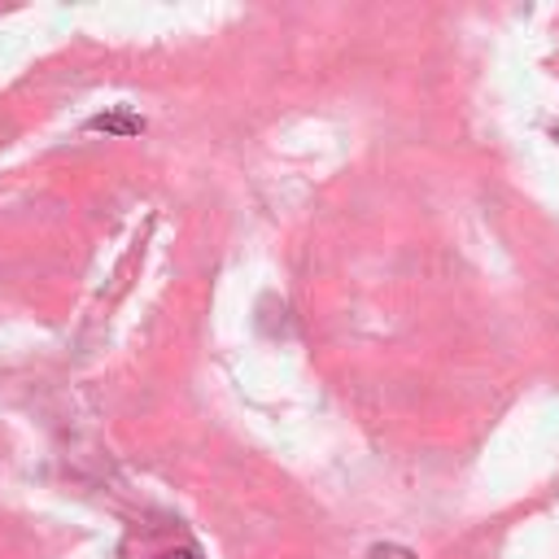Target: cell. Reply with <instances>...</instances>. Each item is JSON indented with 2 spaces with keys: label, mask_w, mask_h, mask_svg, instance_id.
<instances>
[{
  "label": "cell",
  "mask_w": 559,
  "mask_h": 559,
  "mask_svg": "<svg viewBox=\"0 0 559 559\" xmlns=\"http://www.w3.org/2000/svg\"><path fill=\"white\" fill-rule=\"evenodd\" d=\"M367 559H415L406 546H393V542H380V546H371V555Z\"/></svg>",
  "instance_id": "7a4b0ae2"
},
{
  "label": "cell",
  "mask_w": 559,
  "mask_h": 559,
  "mask_svg": "<svg viewBox=\"0 0 559 559\" xmlns=\"http://www.w3.org/2000/svg\"><path fill=\"white\" fill-rule=\"evenodd\" d=\"M87 127L105 131V135H135V131H144V118H135V114H96Z\"/></svg>",
  "instance_id": "6da1fadb"
},
{
  "label": "cell",
  "mask_w": 559,
  "mask_h": 559,
  "mask_svg": "<svg viewBox=\"0 0 559 559\" xmlns=\"http://www.w3.org/2000/svg\"><path fill=\"white\" fill-rule=\"evenodd\" d=\"M162 559H201L197 550H170V555H162Z\"/></svg>",
  "instance_id": "3957f363"
}]
</instances>
